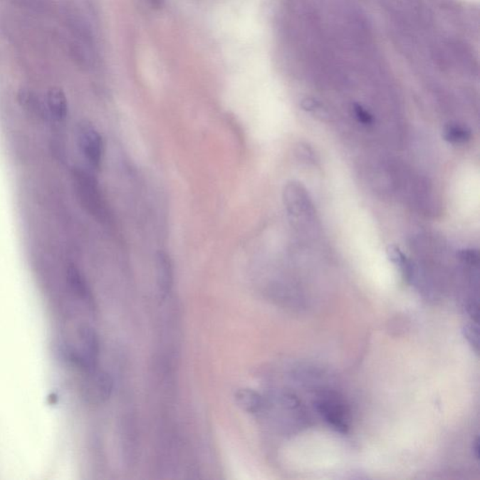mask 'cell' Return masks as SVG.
<instances>
[{
    "mask_svg": "<svg viewBox=\"0 0 480 480\" xmlns=\"http://www.w3.org/2000/svg\"><path fill=\"white\" fill-rule=\"evenodd\" d=\"M85 372L82 393L85 401L93 405H100L108 402L114 390V381L111 375L105 370L97 368Z\"/></svg>",
    "mask_w": 480,
    "mask_h": 480,
    "instance_id": "cell-6",
    "label": "cell"
},
{
    "mask_svg": "<svg viewBox=\"0 0 480 480\" xmlns=\"http://www.w3.org/2000/svg\"><path fill=\"white\" fill-rule=\"evenodd\" d=\"M157 284L161 298H165L170 294L173 287V266L170 259L165 251H159L156 259Z\"/></svg>",
    "mask_w": 480,
    "mask_h": 480,
    "instance_id": "cell-9",
    "label": "cell"
},
{
    "mask_svg": "<svg viewBox=\"0 0 480 480\" xmlns=\"http://www.w3.org/2000/svg\"><path fill=\"white\" fill-rule=\"evenodd\" d=\"M235 400L236 405L249 414H262L266 405V399L251 388H240L235 393Z\"/></svg>",
    "mask_w": 480,
    "mask_h": 480,
    "instance_id": "cell-11",
    "label": "cell"
},
{
    "mask_svg": "<svg viewBox=\"0 0 480 480\" xmlns=\"http://www.w3.org/2000/svg\"><path fill=\"white\" fill-rule=\"evenodd\" d=\"M387 254L390 260L398 266L405 281L407 283H414L416 280V269L413 262L396 246H390Z\"/></svg>",
    "mask_w": 480,
    "mask_h": 480,
    "instance_id": "cell-12",
    "label": "cell"
},
{
    "mask_svg": "<svg viewBox=\"0 0 480 480\" xmlns=\"http://www.w3.org/2000/svg\"><path fill=\"white\" fill-rule=\"evenodd\" d=\"M464 336L467 340L468 343L473 348V350L478 354L479 348V330L475 325L468 324L465 325L464 330Z\"/></svg>",
    "mask_w": 480,
    "mask_h": 480,
    "instance_id": "cell-14",
    "label": "cell"
},
{
    "mask_svg": "<svg viewBox=\"0 0 480 480\" xmlns=\"http://www.w3.org/2000/svg\"><path fill=\"white\" fill-rule=\"evenodd\" d=\"M72 177L76 197L85 212L102 224L108 222L110 214L108 204L96 177L90 172L80 167L73 169Z\"/></svg>",
    "mask_w": 480,
    "mask_h": 480,
    "instance_id": "cell-1",
    "label": "cell"
},
{
    "mask_svg": "<svg viewBox=\"0 0 480 480\" xmlns=\"http://www.w3.org/2000/svg\"><path fill=\"white\" fill-rule=\"evenodd\" d=\"M473 454L475 455L476 460L479 459V438H476L475 442L473 444Z\"/></svg>",
    "mask_w": 480,
    "mask_h": 480,
    "instance_id": "cell-17",
    "label": "cell"
},
{
    "mask_svg": "<svg viewBox=\"0 0 480 480\" xmlns=\"http://www.w3.org/2000/svg\"><path fill=\"white\" fill-rule=\"evenodd\" d=\"M46 108L50 120L56 123L64 124L69 115V103L66 94L59 88H51L46 94Z\"/></svg>",
    "mask_w": 480,
    "mask_h": 480,
    "instance_id": "cell-8",
    "label": "cell"
},
{
    "mask_svg": "<svg viewBox=\"0 0 480 480\" xmlns=\"http://www.w3.org/2000/svg\"><path fill=\"white\" fill-rule=\"evenodd\" d=\"M153 9H162L164 7L165 0H147Z\"/></svg>",
    "mask_w": 480,
    "mask_h": 480,
    "instance_id": "cell-16",
    "label": "cell"
},
{
    "mask_svg": "<svg viewBox=\"0 0 480 480\" xmlns=\"http://www.w3.org/2000/svg\"><path fill=\"white\" fill-rule=\"evenodd\" d=\"M354 114L358 122L362 123L363 125H372L373 123L372 115L362 106L355 105L354 106Z\"/></svg>",
    "mask_w": 480,
    "mask_h": 480,
    "instance_id": "cell-15",
    "label": "cell"
},
{
    "mask_svg": "<svg viewBox=\"0 0 480 480\" xmlns=\"http://www.w3.org/2000/svg\"><path fill=\"white\" fill-rule=\"evenodd\" d=\"M66 276L68 283H69L71 289L73 290L74 294H76L83 301L87 302L90 307H93V296L90 291V286H88V281L85 280L84 275L82 274V272L80 271V269L74 264H70L68 266Z\"/></svg>",
    "mask_w": 480,
    "mask_h": 480,
    "instance_id": "cell-10",
    "label": "cell"
},
{
    "mask_svg": "<svg viewBox=\"0 0 480 480\" xmlns=\"http://www.w3.org/2000/svg\"><path fill=\"white\" fill-rule=\"evenodd\" d=\"M283 201L290 217L296 222L301 220L302 225H312L315 221L312 201L306 189L299 183H287L283 189Z\"/></svg>",
    "mask_w": 480,
    "mask_h": 480,
    "instance_id": "cell-4",
    "label": "cell"
},
{
    "mask_svg": "<svg viewBox=\"0 0 480 480\" xmlns=\"http://www.w3.org/2000/svg\"><path fill=\"white\" fill-rule=\"evenodd\" d=\"M17 100L24 112L33 120L44 122L50 120L46 103L38 96L36 91L28 88H21L17 93Z\"/></svg>",
    "mask_w": 480,
    "mask_h": 480,
    "instance_id": "cell-7",
    "label": "cell"
},
{
    "mask_svg": "<svg viewBox=\"0 0 480 480\" xmlns=\"http://www.w3.org/2000/svg\"><path fill=\"white\" fill-rule=\"evenodd\" d=\"M315 407L325 422L335 431L346 434L350 429V411L345 402L337 393L320 394L317 397Z\"/></svg>",
    "mask_w": 480,
    "mask_h": 480,
    "instance_id": "cell-2",
    "label": "cell"
},
{
    "mask_svg": "<svg viewBox=\"0 0 480 480\" xmlns=\"http://www.w3.org/2000/svg\"><path fill=\"white\" fill-rule=\"evenodd\" d=\"M443 136L450 143L462 144L470 140L471 132L461 124L449 123L444 127Z\"/></svg>",
    "mask_w": 480,
    "mask_h": 480,
    "instance_id": "cell-13",
    "label": "cell"
},
{
    "mask_svg": "<svg viewBox=\"0 0 480 480\" xmlns=\"http://www.w3.org/2000/svg\"><path fill=\"white\" fill-rule=\"evenodd\" d=\"M100 355L99 337L93 328L83 327L78 333V346L68 352L70 361L80 369L88 370L97 368Z\"/></svg>",
    "mask_w": 480,
    "mask_h": 480,
    "instance_id": "cell-3",
    "label": "cell"
},
{
    "mask_svg": "<svg viewBox=\"0 0 480 480\" xmlns=\"http://www.w3.org/2000/svg\"><path fill=\"white\" fill-rule=\"evenodd\" d=\"M77 144L90 167L100 170L103 159L102 135L90 121L81 120L76 128Z\"/></svg>",
    "mask_w": 480,
    "mask_h": 480,
    "instance_id": "cell-5",
    "label": "cell"
}]
</instances>
